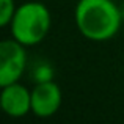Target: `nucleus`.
<instances>
[{
	"label": "nucleus",
	"mask_w": 124,
	"mask_h": 124,
	"mask_svg": "<svg viewBox=\"0 0 124 124\" xmlns=\"http://www.w3.org/2000/svg\"><path fill=\"white\" fill-rule=\"evenodd\" d=\"M79 31L86 39L104 42L121 28V11L113 0H79L74 11Z\"/></svg>",
	"instance_id": "f257e3e1"
},
{
	"label": "nucleus",
	"mask_w": 124,
	"mask_h": 124,
	"mask_svg": "<svg viewBox=\"0 0 124 124\" xmlns=\"http://www.w3.org/2000/svg\"><path fill=\"white\" fill-rule=\"evenodd\" d=\"M52 27L49 8L41 2H25L17 6L9 24L11 36L25 47L46 39Z\"/></svg>",
	"instance_id": "f03ea898"
},
{
	"label": "nucleus",
	"mask_w": 124,
	"mask_h": 124,
	"mask_svg": "<svg viewBox=\"0 0 124 124\" xmlns=\"http://www.w3.org/2000/svg\"><path fill=\"white\" fill-rule=\"evenodd\" d=\"M27 66V50L25 46L11 39L0 42V86L19 82Z\"/></svg>",
	"instance_id": "7ed1b4c3"
},
{
	"label": "nucleus",
	"mask_w": 124,
	"mask_h": 124,
	"mask_svg": "<svg viewBox=\"0 0 124 124\" xmlns=\"http://www.w3.org/2000/svg\"><path fill=\"white\" fill-rule=\"evenodd\" d=\"M63 93L54 80L38 82L31 90V113L38 118H49L60 110Z\"/></svg>",
	"instance_id": "20e7f679"
},
{
	"label": "nucleus",
	"mask_w": 124,
	"mask_h": 124,
	"mask_svg": "<svg viewBox=\"0 0 124 124\" xmlns=\"http://www.w3.org/2000/svg\"><path fill=\"white\" fill-rule=\"evenodd\" d=\"M2 108L11 118H22L31 112V91L22 83L14 82L2 86L0 94Z\"/></svg>",
	"instance_id": "39448f33"
},
{
	"label": "nucleus",
	"mask_w": 124,
	"mask_h": 124,
	"mask_svg": "<svg viewBox=\"0 0 124 124\" xmlns=\"http://www.w3.org/2000/svg\"><path fill=\"white\" fill-rule=\"evenodd\" d=\"M16 9H17V6H16L14 0H0V25L2 27L11 24V19Z\"/></svg>",
	"instance_id": "423d86ee"
}]
</instances>
